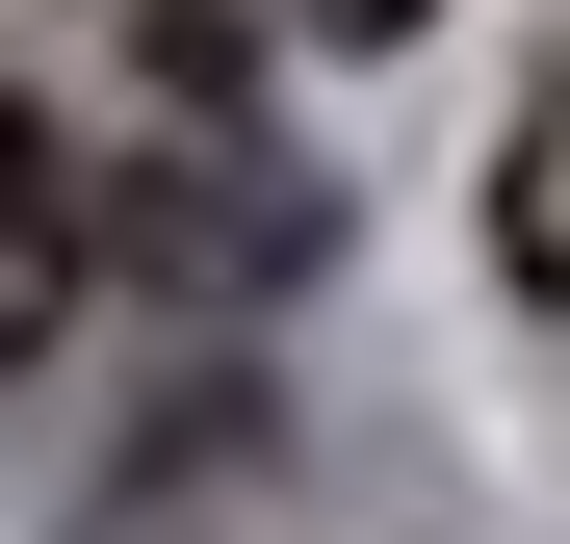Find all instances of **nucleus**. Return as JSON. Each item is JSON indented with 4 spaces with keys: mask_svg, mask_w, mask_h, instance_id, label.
<instances>
[{
    "mask_svg": "<svg viewBox=\"0 0 570 544\" xmlns=\"http://www.w3.org/2000/svg\"><path fill=\"white\" fill-rule=\"evenodd\" d=\"M52 311H78V156L27 130V78H0V389L52 363Z\"/></svg>",
    "mask_w": 570,
    "mask_h": 544,
    "instance_id": "1",
    "label": "nucleus"
},
{
    "mask_svg": "<svg viewBox=\"0 0 570 544\" xmlns=\"http://www.w3.org/2000/svg\"><path fill=\"white\" fill-rule=\"evenodd\" d=\"M312 27H415V0H312Z\"/></svg>",
    "mask_w": 570,
    "mask_h": 544,
    "instance_id": "2",
    "label": "nucleus"
}]
</instances>
